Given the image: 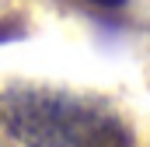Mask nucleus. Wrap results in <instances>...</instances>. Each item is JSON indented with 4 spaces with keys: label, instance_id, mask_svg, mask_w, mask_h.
Instances as JSON below:
<instances>
[{
    "label": "nucleus",
    "instance_id": "nucleus-1",
    "mask_svg": "<svg viewBox=\"0 0 150 147\" xmlns=\"http://www.w3.org/2000/svg\"><path fill=\"white\" fill-rule=\"evenodd\" d=\"M0 126L21 147H133L115 109L98 98L42 84L4 91Z\"/></svg>",
    "mask_w": 150,
    "mask_h": 147
},
{
    "label": "nucleus",
    "instance_id": "nucleus-2",
    "mask_svg": "<svg viewBox=\"0 0 150 147\" xmlns=\"http://www.w3.org/2000/svg\"><path fill=\"white\" fill-rule=\"evenodd\" d=\"M91 4H101V7H122L126 0H91Z\"/></svg>",
    "mask_w": 150,
    "mask_h": 147
}]
</instances>
